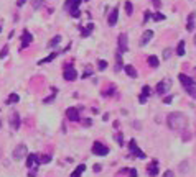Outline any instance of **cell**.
I'll use <instances>...</instances> for the list:
<instances>
[{
    "instance_id": "1",
    "label": "cell",
    "mask_w": 196,
    "mask_h": 177,
    "mask_svg": "<svg viewBox=\"0 0 196 177\" xmlns=\"http://www.w3.org/2000/svg\"><path fill=\"white\" fill-rule=\"evenodd\" d=\"M167 126L170 128V130H175V131H178V130H185V128L188 126V120H186V116H185L183 113H176V111H173V113H170V115L167 116Z\"/></svg>"
},
{
    "instance_id": "2",
    "label": "cell",
    "mask_w": 196,
    "mask_h": 177,
    "mask_svg": "<svg viewBox=\"0 0 196 177\" xmlns=\"http://www.w3.org/2000/svg\"><path fill=\"white\" fill-rule=\"evenodd\" d=\"M83 0H66V4H64V8L69 10V13H71L74 18H79L81 12H79V5Z\"/></svg>"
},
{
    "instance_id": "3",
    "label": "cell",
    "mask_w": 196,
    "mask_h": 177,
    "mask_svg": "<svg viewBox=\"0 0 196 177\" xmlns=\"http://www.w3.org/2000/svg\"><path fill=\"white\" fill-rule=\"evenodd\" d=\"M92 152H94L96 156H107L109 148L105 144H102L100 141H94V144H92Z\"/></svg>"
},
{
    "instance_id": "4",
    "label": "cell",
    "mask_w": 196,
    "mask_h": 177,
    "mask_svg": "<svg viewBox=\"0 0 196 177\" xmlns=\"http://www.w3.org/2000/svg\"><path fill=\"white\" fill-rule=\"evenodd\" d=\"M26 154H28V149H26V146H25V144H18L17 148L13 149L12 157H13L15 161H21V157H25Z\"/></svg>"
},
{
    "instance_id": "5",
    "label": "cell",
    "mask_w": 196,
    "mask_h": 177,
    "mask_svg": "<svg viewBox=\"0 0 196 177\" xmlns=\"http://www.w3.org/2000/svg\"><path fill=\"white\" fill-rule=\"evenodd\" d=\"M63 77H64V80H76L78 79V72H76V69L73 66H69L68 64L66 67H64V71H63Z\"/></svg>"
},
{
    "instance_id": "6",
    "label": "cell",
    "mask_w": 196,
    "mask_h": 177,
    "mask_svg": "<svg viewBox=\"0 0 196 177\" xmlns=\"http://www.w3.org/2000/svg\"><path fill=\"white\" fill-rule=\"evenodd\" d=\"M129 149L132 151V154H134L135 157H140V159H145V152L142 151V149L137 148V143H135V140H130L129 141Z\"/></svg>"
},
{
    "instance_id": "7",
    "label": "cell",
    "mask_w": 196,
    "mask_h": 177,
    "mask_svg": "<svg viewBox=\"0 0 196 177\" xmlns=\"http://www.w3.org/2000/svg\"><path fill=\"white\" fill-rule=\"evenodd\" d=\"M170 87H171V80L170 79H165V80H162V82L157 84V89H155V90H157L158 95H163L165 92L170 90Z\"/></svg>"
},
{
    "instance_id": "8",
    "label": "cell",
    "mask_w": 196,
    "mask_h": 177,
    "mask_svg": "<svg viewBox=\"0 0 196 177\" xmlns=\"http://www.w3.org/2000/svg\"><path fill=\"white\" fill-rule=\"evenodd\" d=\"M31 41H33V35L30 33L28 30H25V31H23V35H21V46H20V49L28 48V46L31 44Z\"/></svg>"
},
{
    "instance_id": "9",
    "label": "cell",
    "mask_w": 196,
    "mask_h": 177,
    "mask_svg": "<svg viewBox=\"0 0 196 177\" xmlns=\"http://www.w3.org/2000/svg\"><path fill=\"white\" fill-rule=\"evenodd\" d=\"M129 49V38L125 33H120L119 35V53H125Z\"/></svg>"
},
{
    "instance_id": "10",
    "label": "cell",
    "mask_w": 196,
    "mask_h": 177,
    "mask_svg": "<svg viewBox=\"0 0 196 177\" xmlns=\"http://www.w3.org/2000/svg\"><path fill=\"white\" fill-rule=\"evenodd\" d=\"M66 116H68V120H71V121H79V120H81L79 108H74V107L68 108V110H66Z\"/></svg>"
},
{
    "instance_id": "11",
    "label": "cell",
    "mask_w": 196,
    "mask_h": 177,
    "mask_svg": "<svg viewBox=\"0 0 196 177\" xmlns=\"http://www.w3.org/2000/svg\"><path fill=\"white\" fill-rule=\"evenodd\" d=\"M178 79H180V82L183 84L185 89H186V87H193V85H195L193 77H190V75H186V74H178Z\"/></svg>"
},
{
    "instance_id": "12",
    "label": "cell",
    "mask_w": 196,
    "mask_h": 177,
    "mask_svg": "<svg viewBox=\"0 0 196 177\" xmlns=\"http://www.w3.org/2000/svg\"><path fill=\"white\" fill-rule=\"evenodd\" d=\"M10 125H12L13 130H18V128H20V115H18L17 111H13L12 116H10Z\"/></svg>"
},
{
    "instance_id": "13",
    "label": "cell",
    "mask_w": 196,
    "mask_h": 177,
    "mask_svg": "<svg viewBox=\"0 0 196 177\" xmlns=\"http://www.w3.org/2000/svg\"><path fill=\"white\" fill-rule=\"evenodd\" d=\"M152 38H153V31H152V30H147L145 33L142 35V38H140V46L148 44V41H150Z\"/></svg>"
},
{
    "instance_id": "14",
    "label": "cell",
    "mask_w": 196,
    "mask_h": 177,
    "mask_svg": "<svg viewBox=\"0 0 196 177\" xmlns=\"http://www.w3.org/2000/svg\"><path fill=\"white\" fill-rule=\"evenodd\" d=\"M35 166H38V154H28V157H26V167H35Z\"/></svg>"
},
{
    "instance_id": "15",
    "label": "cell",
    "mask_w": 196,
    "mask_h": 177,
    "mask_svg": "<svg viewBox=\"0 0 196 177\" xmlns=\"http://www.w3.org/2000/svg\"><path fill=\"white\" fill-rule=\"evenodd\" d=\"M147 174L150 177H155L158 174V162H157V161H152V164L148 166V169H147Z\"/></svg>"
},
{
    "instance_id": "16",
    "label": "cell",
    "mask_w": 196,
    "mask_h": 177,
    "mask_svg": "<svg viewBox=\"0 0 196 177\" xmlns=\"http://www.w3.org/2000/svg\"><path fill=\"white\" fill-rule=\"evenodd\" d=\"M117 18H119V10L114 8L112 12H110V15H109V20H107L109 26H114V25H115V23H117Z\"/></svg>"
},
{
    "instance_id": "17",
    "label": "cell",
    "mask_w": 196,
    "mask_h": 177,
    "mask_svg": "<svg viewBox=\"0 0 196 177\" xmlns=\"http://www.w3.org/2000/svg\"><path fill=\"white\" fill-rule=\"evenodd\" d=\"M148 95H150V87H148V85H143L142 94H140V97H138V102H140V103H145Z\"/></svg>"
},
{
    "instance_id": "18",
    "label": "cell",
    "mask_w": 196,
    "mask_h": 177,
    "mask_svg": "<svg viewBox=\"0 0 196 177\" xmlns=\"http://www.w3.org/2000/svg\"><path fill=\"white\" fill-rule=\"evenodd\" d=\"M124 71H125V74L129 75V77H132V79L137 77V71H135V67H134V66L127 64V66H124Z\"/></svg>"
},
{
    "instance_id": "19",
    "label": "cell",
    "mask_w": 196,
    "mask_h": 177,
    "mask_svg": "<svg viewBox=\"0 0 196 177\" xmlns=\"http://www.w3.org/2000/svg\"><path fill=\"white\" fill-rule=\"evenodd\" d=\"M59 43H61V35H56L54 38H51V39H50L48 46H50V48H56V46H58Z\"/></svg>"
},
{
    "instance_id": "20",
    "label": "cell",
    "mask_w": 196,
    "mask_h": 177,
    "mask_svg": "<svg viewBox=\"0 0 196 177\" xmlns=\"http://www.w3.org/2000/svg\"><path fill=\"white\" fill-rule=\"evenodd\" d=\"M193 28H195V13H190V17H188L186 30H188V31H193Z\"/></svg>"
},
{
    "instance_id": "21",
    "label": "cell",
    "mask_w": 196,
    "mask_h": 177,
    "mask_svg": "<svg viewBox=\"0 0 196 177\" xmlns=\"http://www.w3.org/2000/svg\"><path fill=\"white\" fill-rule=\"evenodd\" d=\"M84 171H86V166H84V164H79L78 167H76V171H74V172L71 174V177H79L81 174L84 172Z\"/></svg>"
},
{
    "instance_id": "22",
    "label": "cell",
    "mask_w": 196,
    "mask_h": 177,
    "mask_svg": "<svg viewBox=\"0 0 196 177\" xmlns=\"http://www.w3.org/2000/svg\"><path fill=\"white\" fill-rule=\"evenodd\" d=\"M147 61H148V66H150V67H158V64H160L157 56H148Z\"/></svg>"
},
{
    "instance_id": "23",
    "label": "cell",
    "mask_w": 196,
    "mask_h": 177,
    "mask_svg": "<svg viewBox=\"0 0 196 177\" xmlns=\"http://www.w3.org/2000/svg\"><path fill=\"white\" fill-rule=\"evenodd\" d=\"M51 161L50 154H45V156H38V164H48Z\"/></svg>"
},
{
    "instance_id": "24",
    "label": "cell",
    "mask_w": 196,
    "mask_h": 177,
    "mask_svg": "<svg viewBox=\"0 0 196 177\" xmlns=\"http://www.w3.org/2000/svg\"><path fill=\"white\" fill-rule=\"evenodd\" d=\"M176 54L178 56H185V41H180L176 46Z\"/></svg>"
},
{
    "instance_id": "25",
    "label": "cell",
    "mask_w": 196,
    "mask_h": 177,
    "mask_svg": "<svg viewBox=\"0 0 196 177\" xmlns=\"http://www.w3.org/2000/svg\"><path fill=\"white\" fill-rule=\"evenodd\" d=\"M18 100H20V97H18L17 94H10V95H9V99L5 100V102H7V103L10 105V103H17Z\"/></svg>"
},
{
    "instance_id": "26",
    "label": "cell",
    "mask_w": 196,
    "mask_h": 177,
    "mask_svg": "<svg viewBox=\"0 0 196 177\" xmlns=\"http://www.w3.org/2000/svg\"><path fill=\"white\" fill-rule=\"evenodd\" d=\"M125 13H127V15H132V13H134V7H132V2H129V0H127V2H125Z\"/></svg>"
},
{
    "instance_id": "27",
    "label": "cell",
    "mask_w": 196,
    "mask_h": 177,
    "mask_svg": "<svg viewBox=\"0 0 196 177\" xmlns=\"http://www.w3.org/2000/svg\"><path fill=\"white\" fill-rule=\"evenodd\" d=\"M56 56H58V53H51L50 56H48V58H45V59H41V61L38 62V64H46V62H51L53 61L54 58H56Z\"/></svg>"
},
{
    "instance_id": "28",
    "label": "cell",
    "mask_w": 196,
    "mask_h": 177,
    "mask_svg": "<svg viewBox=\"0 0 196 177\" xmlns=\"http://www.w3.org/2000/svg\"><path fill=\"white\" fill-rule=\"evenodd\" d=\"M92 30H94V25H92V23H89V25L83 30V36H84V38H86V36H89V35L92 33Z\"/></svg>"
},
{
    "instance_id": "29",
    "label": "cell",
    "mask_w": 196,
    "mask_h": 177,
    "mask_svg": "<svg viewBox=\"0 0 196 177\" xmlns=\"http://www.w3.org/2000/svg\"><path fill=\"white\" fill-rule=\"evenodd\" d=\"M122 53H117L115 54V58H117V64H115V67H114V71H120V67H122V56H120Z\"/></svg>"
},
{
    "instance_id": "30",
    "label": "cell",
    "mask_w": 196,
    "mask_h": 177,
    "mask_svg": "<svg viewBox=\"0 0 196 177\" xmlns=\"http://www.w3.org/2000/svg\"><path fill=\"white\" fill-rule=\"evenodd\" d=\"M152 18H153L155 21H162V20H165V15H163V13H160V12H157V13H153V15H152Z\"/></svg>"
},
{
    "instance_id": "31",
    "label": "cell",
    "mask_w": 196,
    "mask_h": 177,
    "mask_svg": "<svg viewBox=\"0 0 196 177\" xmlns=\"http://www.w3.org/2000/svg\"><path fill=\"white\" fill-rule=\"evenodd\" d=\"M31 5H33V8L38 10L40 7L43 5V0H31Z\"/></svg>"
},
{
    "instance_id": "32",
    "label": "cell",
    "mask_w": 196,
    "mask_h": 177,
    "mask_svg": "<svg viewBox=\"0 0 196 177\" xmlns=\"http://www.w3.org/2000/svg\"><path fill=\"white\" fill-rule=\"evenodd\" d=\"M97 67H99V71H104L105 67H107V62H105L104 59H100V61L97 62Z\"/></svg>"
},
{
    "instance_id": "33",
    "label": "cell",
    "mask_w": 196,
    "mask_h": 177,
    "mask_svg": "<svg viewBox=\"0 0 196 177\" xmlns=\"http://www.w3.org/2000/svg\"><path fill=\"white\" fill-rule=\"evenodd\" d=\"M7 54H9V46H4V48H2V51H0V59H4Z\"/></svg>"
},
{
    "instance_id": "34",
    "label": "cell",
    "mask_w": 196,
    "mask_h": 177,
    "mask_svg": "<svg viewBox=\"0 0 196 177\" xmlns=\"http://www.w3.org/2000/svg\"><path fill=\"white\" fill-rule=\"evenodd\" d=\"M170 58H171V49H170V48H167V49L163 51V59L167 61V59H170Z\"/></svg>"
},
{
    "instance_id": "35",
    "label": "cell",
    "mask_w": 196,
    "mask_h": 177,
    "mask_svg": "<svg viewBox=\"0 0 196 177\" xmlns=\"http://www.w3.org/2000/svg\"><path fill=\"white\" fill-rule=\"evenodd\" d=\"M115 140H117V143H119V146H124V136H122V133H117Z\"/></svg>"
},
{
    "instance_id": "36",
    "label": "cell",
    "mask_w": 196,
    "mask_h": 177,
    "mask_svg": "<svg viewBox=\"0 0 196 177\" xmlns=\"http://www.w3.org/2000/svg\"><path fill=\"white\" fill-rule=\"evenodd\" d=\"M180 169H181V172H188V162H186V161H185V162H181Z\"/></svg>"
},
{
    "instance_id": "37",
    "label": "cell",
    "mask_w": 196,
    "mask_h": 177,
    "mask_svg": "<svg viewBox=\"0 0 196 177\" xmlns=\"http://www.w3.org/2000/svg\"><path fill=\"white\" fill-rule=\"evenodd\" d=\"M163 177H175V172H173V171H165Z\"/></svg>"
},
{
    "instance_id": "38",
    "label": "cell",
    "mask_w": 196,
    "mask_h": 177,
    "mask_svg": "<svg viewBox=\"0 0 196 177\" xmlns=\"http://www.w3.org/2000/svg\"><path fill=\"white\" fill-rule=\"evenodd\" d=\"M129 176L130 177H137V171H135V169H130V171H129Z\"/></svg>"
},
{
    "instance_id": "39",
    "label": "cell",
    "mask_w": 196,
    "mask_h": 177,
    "mask_svg": "<svg viewBox=\"0 0 196 177\" xmlns=\"http://www.w3.org/2000/svg\"><path fill=\"white\" fill-rule=\"evenodd\" d=\"M152 4H153L155 7H157V8H160V5H162V2H160V0H152Z\"/></svg>"
},
{
    "instance_id": "40",
    "label": "cell",
    "mask_w": 196,
    "mask_h": 177,
    "mask_svg": "<svg viewBox=\"0 0 196 177\" xmlns=\"http://www.w3.org/2000/svg\"><path fill=\"white\" fill-rule=\"evenodd\" d=\"M28 176H30V177H35V176H36V167H35V169L31 167V171H30V174H28Z\"/></svg>"
},
{
    "instance_id": "41",
    "label": "cell",
    "mask_w": 196,
    "mask_h": 177,
    "mask_svg": "<svg viewBox=\"0 0 196 177\" xmlns=\"http://www.w3.org/2000/svg\"><path fill=\"white\" fill-rule=\"evenodd\" d=\"M91 74H92V72H91V69H86V72H84V74H83V77L86 79V77H89V75H91Z\"/></svg>"
},
{
    "instance_id": "42",
    "label": "cell",
    "mask_w": 196,
    "mask_h": 177,
    "mask_svg": "<svg viewBox=\"0 0 196 177\" xmlns=\"http://www.w3.org/2000/svg\"><path fill=\"white\" fill-rule=\"evenodd\" d=\"M26 0H17V7H23Z\"/></svg>"
},
{
    "instance_id": "43",
    "label": "cell",
    "mask_w": 196,
    "mask_h": 177,
    "mask_svg": "<svg viewBox=\"0 0 196 177\" xmlns=\"http://www.w3.org/2000/svg\"><path fill=\"white\" fill-rule=\"evenodd\" d=\"M91 123H92V121H91L89 118H88V120H83V125H84V126H89Z\"/></svg>"
},
{
    "instance_id": "44",
    "label": "cell",
    "mask_w": 196,
    "mask_h": 177,
    "mask_svg": "<svg viewBox=\"0 0 196 177\" xmlns=\"http://www.w3.org/2000/svg\"><path fill=\"white\" fill-rule=\"evenodd\" d=\"M99 171H100V166L96 164V166H94V172H99Z\"/></svg>"
},
{
    "instance_id": "45",
    "label": "cell",
    "mask_w": 196,
    "mask_h": 177,
    "mask_svg": "<svg viewBox=\"0 0 196 177\" xmlns=\"http://www.w3.org/2000/svg\"><path fill=\"white\" fill-rule=\"evenodd\" d=\"M134 128H135V130H140L142 126H140V123H137V121H135V123H134Z\"/></svg>"
},
{
    "instance_id": "46",
    "label": "cell",
    "mask_w": 196,
    "mask_h": 177,
    "mask_svg": "<svg viewBox=\"0 0 196 177\" xmlns=\"http://www.w3.org/2000/svg\"><path fill=\"white\" fill-rule=\"evenodd\" d=\"M163 102H165V103H170V102H171V97H167V99L163 100Z\"/></svg>"
},
{
    "instance_id": "47",
    "label": "cell",
    "mask_w": 196,
    "mask_h": 177,
    "mask_svg": "<svg viewBox=\"0 0 196 177\" xmlns=\"http://www.w3.org/2000/svg\"><path fill=\"white\" fill-rule=\"evenodd\" d=\"M195 72H196V69H195ZM193 82H195V84H196V77H193Z\"/></svg>"
},
{
    "instance_id": "48",
    "label": "cell",
    "mask_w": 196,
    "mask_h": 177,
    "mask_svg": "<svg viewBox=\"0 0 196 177\" xmlns=\"http://www.w3.org/2000/svg\"><path fill=\"white\" fill-rule=\"evenodd\" d=\"M195 43H196V35H195Z\"/></svg>"
},
{
    "instance_id": "49",
    "label": "cell",
    "mask_w": 196,
    "mask_h": 177,
    "mask_svg": "<svg viewBox=\"0 0 196 177\" xmlns=\"http://www.w3.org/2000/svg\"><path fill=\"white\" fill-rule=\"evenodd\" d=\"M0 128H2V121H0Z\"/></svg>"
}]
</instances>
